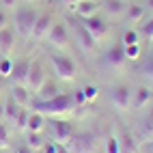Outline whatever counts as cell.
<instances>
[{"label":"cell","mask_w":153,"mask_h":153,"mask_svg":"<svg viewBox=\"0 0 153 153\" xmlns=\"http://www.w3.org/2000/svg\"><path fill=\"white\" fill-rule=\"evenodd\" d=\"M142 35H145L147 39H153V19H149V22L142 26V30H140Z\"/></svg>","instance_id":"836d02e7"},{"label":"cell","mask_w":153,"mask_h":153,"mask_svg":"<svg viewBox=\"0 0 153 153\" xmlns=\"http://www.w3.org/2000/svg\"><path fill=\"white\" fill-rule=\"evenodd\" d=\"M9 147V127L0 121V149H7Z\"/></svg>","instance_id":"1f68e13d"},{"label":"cell","mask_w":153,"mask_h":153,"mask_svg":"<svg viewBox=\"0 0 153 153\" xmlns=\"http://www.w3.org/2000/svg\"><path fill=\"white\" fill-rule=\"evenodd\" d=\"M2 91H4V82H2V78H0V95H2Z\"/></svg>","instance_id":"ee69618b"},{"label":"cell","mask_w":153,"mask_h":153,"mask_svg":"<svg viewBox=\"0 0 153 153\" xmlns=\"http://www.w3.org/2000/svg\"><path fill=\"white\" fill-rule=\"evenodd\" d=\"M9 22H7V13H4V9H0V28H4Z\"/></svg>","instance_id":"f35d334b"},{"label":"cell","mask_w":153,"mask_h":153,"mask_svg":"<svg viewBox=\"0 0 153 153\" xmlns=\"http://www.w3.org/2000/svg\"><path fill=\"white\" fill-rule=\"evenodd\" d=\"M28 117H30V110H26V108H22V110H19L17 119L13 121V125H15V129H17V131H26V125H28Z\"/></svg>","instance_id":"484cf974"},{"label":"cell","mask_w":153,"mask_h":153,"mask_svg":"<svg viewBox=\"0 0 153 153\" xmlns=\"http://www.w3.org/2000/svg\"><path fill=\"white\" fill-rule=\"evenodd\" d=\"M50 60H52L54 74H56L60 80H65V82H71V80L76 78L78 67H76V63H74V60H71L69 56H65V54H54Z\"/></svg>","instance_id":"3957f363"},{"label":"cell","mask_w":153,"mask_h":153,"mask_svg":"<svg viewBox=\"0 0 153 153\" xmlns=\"http://www.w3.org/2000/svg\"><path fill=\"white\" fill-rule=\"evenodd\" d=\"M71 99H74V106H76V108L86 104V97H84V93H82V88H80V91H76V93L71 95Z\"/></svg>","instance_id":"d6a6232c"},{"label":"cell","mask_w":153,"mask_h":153,"mask_svg":"<svg viewBox=\"0 0 153 153\" xmlns=\"http://www.w3.org/2000/svg\"><path fill=\"white\" fill-rule=\"evenodd\" d=\"M13 48H15V30L7 24L4 28H0V54L11 56Z\"/></svg>","instance_id":"7c38bea8"},{"label":"cell","mask_w":153,"mask_h":153,"mask_svg":"<svg viewBox=\"0 0 153 153\" xmlns=\"http://www.w3.org/2000/svg\"><path fill=\"white\" fill-rule=\"evenodd\" d=\"M24 145L30 147V149H35V151H41L43 145H45L43 131H26V142H24Z\"/></svg>","instance_id":"603a6c76"},{"label":"cell","mask_w":153,"mask_h":153,"mask_svg":"<svg viewBox=\"0 0 153 153\" xmlns=\"http://www.w3.org/2000/svg\"><path fill=\"white\" fill-rule=\"evenodd\" d=\"M104 147H106V153H121V145H119V138L117 136H108Z\"/></svg>","instance_id":"f1b7e54d"},{"label":"cell","mask_w":153,"mask_h":153,"mask_svg":"<svg viewBox=\"0 0 153 153\" xmlns=\"http://www.w3.org/2000/svg\"><path fill=\"white\" fill-rule=\"evenodd\" d=\"M24 2H30V0H24Z\"/></svg>","instance_id":"f6af8a7d"},{"label":"cell","mask_w":153,"mask_h":153,"mask_svg":"<svg viewBox=\"0 0 153 153\" xmlns=\"http://www.w3.org/2000/svg\"><path fill=\"white\" fill-rule=\"evenodd\" d=\"M30 65H33V60L28 58H19L13 63V71L9 80H11V84H19V86H26L28 82V74H30Z\"/></svg>","instance_id":"52a82bcc"},{"label":"cell","mask_w":153,"mask_h":153,"mask_svg":"<svg viewBox=\"0 0 153 153\" xmlns=\"http://www.w3.org/2000/svg\"><path fill=\"white\" fill-rule=\"evenodd\" d=\"M123 45H134V43H140V33L138 30H125L123 33Z\"/></svg>","instance_id":"83f0119b"},{"label":"cell","mask_w":153,"mask_h":153,"mask_svg":"<svg viewBox=\"0 0 153 153\" xmlns=\"http://www.w3.org/2000/svg\"><path fill=\"white\" fill-rule=\"evenodd\" d=\"M19 4V0H0V7L2 9H15Z\"/></svg>","instance_id":"8d00e7d4"},{"label":"cell","mask_w":153,"mask_h":153,"mask_svg":"<svg viewBox=\"0 0 153 153\" xmlns=\"http://www.w3.org/2000/svg\"><path fill=\"white\" fill-rule=\"evenodd\" d=\"M74 33H76V39H78V43H80V48L84 50V52H93L95 50V39H93V35L88 33V30L84 28V24L82 22H78L76 26H74Z\"/></svg>","instance_id":"4fadbf2b"},{"label":"cell","mask_w":153,"mask_h":153,"mask_svg":"<svg viewBox=\"0 0 153 153\" xmlns=\"http://www.w3.org/2000/svg\"><path fill=\"white\" fill-rule=\"evenodd\" d=\"M60 2H63V4H74L76 0H60Z\"/></svg>","instance_id":"7bdbcfd3"},{"label":"cell","mask_w":153,"mask_h":153,"mask_svg":"<svg viewBox=\"0 0 153 153\" xmlns=\"http://www.w3.org/2000/svg\"><path fill=\"white\" fill-rule=\"evenodd\" d=\"M4 119V101H0V121Z\"/></svg>","instance_id":"60d3db41"},{"label":"cell","mask_w":153,"mask_h":153,"mask_svg":"<svg viewBox=\"0 0 153 153\" xmlns=\"http://www.w3.org/2000/svg\"><path fill=\"white\" fill-rule=\"evenodd\" d=\"M45 41L54 48H67L69 45V30H67V24L65 22H54L50 33L45 37Z\"/></svg>","instance_id":"5b68a950"},{"label":"cell","mask_w":153,"mask_h":153,"mask_svg":"<svg viewBox=\"0 0 153 153\" xmlns=\"http://www.w3.org/2000/svg\"><path fill=\"white\" fill-rule=\"evenodd\" d=\"M52 24H54V15L50 13V11L39 13L37 22H35V26H33V33H30V37H33L35 41H43V39L48 37V33H50V28H52Z\"/></svg>","instance_id":"8992f818"},{"label":"cell","mask_w":153,"mask_h":153,"mask_svg":"<svg viewBox=\"0 0 153 153\" xmlns=\"http://www.w3.org/2000/svg\"><path fill=\"white\" fill-rule=\"evenodd\" d=\"M84 28L88 30L91 35H93V39L95 41H101V39H106L108 37V24L101 19L99 15H93V17H86L84 19Z\"/></svg>","instance_id":"9c48e42d"},{"label":"cell","mask_w":153,"mask_h":153,"mask_svg":"<svg viewBox=\"0 0 153 153\" xmlns=\"http://www.w3.org/2000/svg\"><path fill=\"white\" fill-rule=\"evenodd\" d=\"M104 60H106V65H110V67H121L125 63V50H123V43H117V45H112L108 52H106V56H104Z\"/></svg>","instance_id":"9a60e30c"},{"label":"cell","mask_w":153,"mask_h":153,"mask_svg":"<svg viewBox=\"0 0 153 153\" xmlns=\"http://www.w3.org/2000/svg\"><path fill=\"white\" fill-rule=\"evenodd\" d=\"M33 93L28 91V86H19V84H11V97L17 101L22 108H26V106H30V97Z\"/></svg>","instance_id":"e0dca14e"},{"label":"cell","mask_w":153,"mask_h":153,"mask_svg":"<svg viewBox=\"0 0 153 153\" xmlns=\"http://www.w3.org/2000/svg\"><path fill=\"white\" fill-rule=\"evenodd\" d=\"M74 99L67 93H58L54 95L52 99H45V101H35L33 104V110L41 112L43 117H58V114H69L74 110Z\"/></svg>","instance_id":"6da1fadb"},{"label":"cell","mask_w":153,"mask_h":153,"mask_svg":"<svg viewBox=\"0 0 153 153\" xmlns=\"http://www.w3.org/2000/svg\"><path fill=\"white\" fill-rule=\"evenodd\" d=\"M60 91H58V84L56 82H52V80H45V82L39 86V91H37V101H45V99H52L54 95H58Z\"/></svg>","instance_id":"ac0fdd59"},{"label":"cell","mask_w":153,"mask_h":153,"mask_svg":"<svg viewBox=\"0 0 153 153\" xmlns=\"http://www.w3.org/2000/svg\"><path fill=\"white\" fill-rule=\"evenodd\" d=\"M13 153H37V151H35V149H30V147H26V145H22V147H15Z\"/></svg>","instance_id":"74e56055"},{"label":"cell","mask_w":153,"mask_h":153,"mask_svg":"<svg viewBox=\"0 0 153 153\" xmlns=\"http://www.w3.org/2000/svg\"><path fill=\"white\" fill-rule=\"evenodd\" d=\"M147 9H151V11H153V0H147Z\"/></svg>","instance_id":"b9f144b4"},{"label":"cell","mask_w":153,"mask_h":153,"mask_svg":"<svg viewBox=\"0 0 153 153\" xmlns=\"http://www.w3.org/2000/svg\"><path fill=\"white\" fill-rule=\"evenodd\" d=\"M104 9H106L108 15L119 17V15H123V13L127 11V2H125V0H106V2H104Z\"/></svg>","instance_id":"ffe728a7"},{"label":"cell","mask_w":153,"mask_h":153,"mask_svg":"<svg viewBox=\"0 0 153 153\" xmlns=\"http://www.w3.org/2000/svg\"><path fill=\"white\" fill-rule=\"evenodd\" d=\"M43 123H45V119H43V114H41V112L30 110V117H28L26 131H43Z\"/></svg>","instance_id":"cb8c5ba5"},{"label":"cell","mask_w":153,"mask_h":153,"mask_svg":"<svg viewBox=\"0 0 153 153\" xmlns=\"http://www.w3.org/2000/svg\"><path fill=\"white\" fill-rule=\"evenodd\" d=\"M117 138H119V145H121V153H136V149H138L136 147V138L131 136L125 127L121 129V134Z\"/></svg>","instance_id":"d6986e66"},{"label":"cell","mask_w":153,"mask_h":153,"mask_svg":"<svg viewBox=\"0 0 153 153\" xmlns=\"http://www.w3.org/2000/svg\"><path fill=\"white\" fill-rule=\"evenodd\" d=\"M110 101L117 110H127L131 108V88L127 84H114L110 88Z\"/></svg>","instance_id":"277c9868"},{"label":"cell","mask_w":153,"mask_h":153,"mask_svg":"<svg viewBox=\"0 0 153 153\" xmlns=\"http://www.w3.org/2000/svg\"><path fill=\"white\" fill-rule=\"evenodd\" d=\"M74 11L80 15V17H93L97 15V2L95 0H76L74 2Z\"/></svg>","instance_id":"2e32d148"},{"label":"cell","mask_w":153,"mask_h":153,"mask_svg":"<svg viewBox=\"0 0 153 153\" xmlns=\"http://www.w3.org/2000/svg\"><path fill=\"white\" fill-rule=\"evenodd\" d=\"M67 149L71 153H93V138L88 134L71 136V140L67 142Z\"/></svg>","instance_id":"8fae6325"},{"label":"cell","mask_w":153,"mask_h":153,"mask_svg":"<svg viewBox=\"0 0 153 153\" xmlns=\"http://www.w3.org/2000/svg\"><path fill=\"white\" fill-rule=\"evenodd\" d=\"M82 93H84V97H86V104H88V101H95V99H97V95H99V88H97V86H93V84H88V86H84V88H82Z\"/></svg>","instance_id":"4dcf8cb0"},{"label":"cell","mask_w":153,"mask_h":153,"mask_svg":"<svg viewBox=\"0 0 153 153\" xmlns=\"http://www.w3.org/2000/svg\"><path fill=\"white\" fill-rule=\"evenodd\" d=\"M50 131H52V138L56 142H60V145H67V142L71 140V136H74V131H71V125L67 123V121H52V125H50Z\"/></svg>","instance_id":"30bf717a"},{"label":"cell","mask_w":153,"mask_h":153,"mask_svg":"<svg viewBox=\"0 0 153 153\" xmlns=\"http://www.w3.org/2000/svg\"><path fill=\"white\" fill-rule=\"evenodd\" d=\"M45 71H43V65L39 63V60H33V65H30V74H28V82H26V86H28V91L30 93H37L39 91V86H41L43 82H45Z\"/></svg>","instance_id":"ba28073f"},{"label":"cell","mask_w":153,"mask_h":153,"mask_svg":"<svg viewBox=\"0 0 153 153\" xmlns=\"http://www.w3.org/2000/svg\"><path fill=\"white\" fill-rule=\"evenodd\" d=\"M19 110H22V106H19L17 101H15L11 95H9V97H7V101H4V119L13 123V121L17 119V114H19Z\"/></svg>","instance_id":"d4e9b609"},{"label":"cell","mask_w":153,"mask_h":153,"mask_svg":"<svg viewBox=\"0 0 153 153\" xmlns=\"http://www.w3.org/2000/svg\"><path fill=\"white\" fill-rule=\"evenodd\" d=\"M56 149H58V142L52 140V142H45L41 151H43V153H56Z\"/></svg>","instance_id":"e575fe53"},{"label":"cell","mask_w":153,"mask_h":153,"mask_svg":"<svg viewBox=\"0 0 153 153\" xmlns=\"http://www.w3.org/2000/svg\"><path fill=\"white\" fill-rule=\"evenodd\" d=\"M13 63H15V60H11L9 56H2V58H0V78H9V76H11Z\"/></svg>","instance_id":"4316f807"},{"label":"cell","mask_w":153,"mask_h":153,"mask_svg":"<svg viewBox=\"0 0 153 153\" xmlns=\"http://www.w3.org/2000/svg\"><path fill=\"white\" fill-rule=\"evenodd\" d=\"M145 13H147V7H142V4H127L125 17H127L129 24H138V22H142Z\"/></svg>","instance_id":"44dd1931"},{"label":"cell","mask_w":153,"mask_h":153,"mask_svg":"<svg viewBox=\"0 0 153 153\" xmlns=\"http://www.w3.org/2000/svg\"><path fill=\"white\" fill-rule=\"evenodd\" d=\"M56 153H71V151L67 149V145H60V142H58V149H56Z\"/></svg>","instance_id":"ab89813d"},{"label":"cell","mask_w":153,"mask_h":153,"mask_svg":"<svg viewBox=\"0 0 153 153\" xmlns=\"http://www.w3.org/2000/svg\"><path fill=\"white\" fill-rule=\"evenodd\" d=\"M151 99H153V91L149 86H138L136 91H131V108L136 110H142Z\"/></svg>","instance_id":"5bb4252c"},{"label":"cell","mask_w":153,"mask_h":153,"mask_svg":"<svg viewBox=\"0 0 153 153\" xmlns=\"http://www.w3.org/2000/svg\"><path fill=\"white\" fill-rule=\"evenodd\" d=\"M37 17H39V13H37V9H33V7L17 9L15 17H13V30H15L17 35H22V37H30Z\"/></svg>","instance_id":"7a4b0ae2"},{"label":"cell","mask_w":153,"mask_h":153,"mask_svg":"<svg viewBox=\"0 0 153 153\" xmlns=\"http://www.w3.org/2000/svg\"><path fill=\"white\" fill-rule=\"evenodd\" d=\"M125 50V58L127 60H136L140 56V43H134V45H123Z\"/></svg>","instance_id":"f546056e"},{"label":"cell","mask_w":153,"mask_h":153,"mask_svg":"<svg viewBox=\"0 0 153 153\" xmlns=\"http://www.w3.org/2000/svg\"><path fill=\"white\" fill-rule=\"evenodd\" d=\"M140 136H142V140H153V108L140 121Z\"/></svg>","instance_id":"7402d4cb"},{"label":"cell","mask_w":153,"mask_h":153,"mask_svg":"<svg viewBox=\"0 0 153 153\" xmlns=\"http://www.w3.org/2000/svg\"><path fill=\"white\" fill-rule=\"evenodd\" d=\"M142 74H147L149 78H153V58H151V60H147V63L142 65Z\"/></svg>","instance_id":"d590c367"}]
</instances>
